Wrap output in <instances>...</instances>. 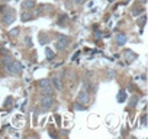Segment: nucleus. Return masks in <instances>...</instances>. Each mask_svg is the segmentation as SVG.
Here are the masks:
<instances>
[{
	"label": "nucleus",
	"mask_w": 148,
	"mask_h": 139,
	"mask_svg": "<svg viewBox=\"0 0 148 139\" xmlns=\"http://www.w3.org/2000/svg\"><path fill=\"white\" fill-rule=\"evenodd\" d=\"M7 68L12 74H18V72H20V70H22V65H20L18 61H10V65H9Z\"/></svg>",
	"instance_id": "nucleus-1"
},
{
	"label": "nucleus",
	"mask_w": 148,
	"mask_h": 139,
	"mask_svg": "<svg viewBox=\"0 0 148 139\" xmlns=\"http://www.w3.org/2000/svg\"><path fill=\"white\" fill-rule=\"evenodd\" d=\"M39 84H41V87L44 88V94L45 96H52V88H51V86H49L48 80H42Z\"/></svg>",
	"instance_id": "nucleus-2"
},
{
	"label": "nucleus",
	"mask_w": 148,
	"mask_h": 139,
	"mask_svg": "<svg viewBox=\"0 0 148 139\" xmlns=\"http://www.w3.org/2000/svg\"><path fill=\"white\" fill-rule=\"evenodd\" d=\"M51 104H52V97L51 96H45L44 99H42V109L48 110L51 107Z\"/></svg>",
	"instance_id": "nucleus-3"
},
{
	"label": "nucleus",
	"mask_w": 148,
	"mask_h": 139,
	"mask_svg": "<svg viewBox=\"0 0 148 139\" xmlns=\"http://www.w3.org/2000/svg\"><path fill=\"white\" fill-rule=\"evenodd\" d=\"M67 44H68L67 38H65V36H60V41L57 42V48H58V49H64V48L67 47Z\"/></svg>",
	"instance_id": "nucleus-4"
},
{
	"label": "nucleus",
	"mask_w": 148,
	"mask_h": 139,
	"mask_svg": "<svg viewBox=\"0 0 148 139\" xmlns=\"http://www.w3.org/2000/svg\"><path fill=\"white\" fill-rule=\"evenodd\" d=\"M79 101H81V103H86V101H87V93L84 91V90H81V91L79 93Z\"/></svg>",
	"instance_id": "nucleus-5"
},
{
	"label": "nucleus",
	"mask_w": 148,
	"mask_h": 139,
	"mask_svg": "<svg viewBox=\"0 0 148 139\" xmlns=\"http://www.w3.org/2000/svg\"><path fill=\"white\" fill-rule=\"evenodd\" d=\"M15 20V15H13V10H10V15H6L4 16V22H13Z\"/></svg>",
	"instance_id": "nucleus-6"
},
{
	"label": "nucleus",
	"mask_w": 148,
	"mask_h": 139,
	"mask_svg": "<svg viewBox=\"0 0 148 139\" xmlns=\"http://www.w3.org/2000/svg\"><path fill=\"white\" fill-rule=\"evenodd\" d=\"M52 84H54V87L57 88V90H61V83H60V80L58 78H52Z\"/></svg>",
	"instance_id": "nucleus-7"
},
{
	"label": "nucleus",
	"mask_w": 148,
	"mask_h": 139,
	"mask_svg": "<svg viewBox=\"0 0 148 139\" xmlns=\"http://www.w3.org/2000/svg\"><path fill=\"white\" fill-rule=\"evenodd\" d=\"M116 41H118V44H119V45H122L125 42V35H118Z\"/></svg>",
	"instance_id": "nucleus-8"
},
{
	"label": "nucleus",
	"mask_w": 148,
	"mask_h": 139,
	"mask_svg": "<svg viewBox=\"0 0 148 139\" xmlns=\"http://www.w3.org/2000/svg\"><path fill=\"white\" fill-rule=\"evenodd\" d=\"M125 99H126V94H125V91H120L119 96H118V100H119V101H124Z\"/></svg>",
	"instance_id": "nucleus-9"
},
{
	"label": "nucleus",
	"mask_w": 148,
	"mask_h": 139,
	"mask_svg": "<svg viewBox=\"0 0 148 139\" xmlns=\"http://www.w3.org/2000/svg\"><path fill=\"white\" fill-rule=\"evenodd\" d=\"M22 6H23V7H31V6H33V2H32V0L23 2V3H22Z\"/></svg>",
	"instance_id": "nucleus-10"
},
{
	"label": "nucleus",
	"mask_w": 148,
	"mask_h": 139,
	"mask_svg": "<svg viewBox=\"0 0 148 139\" xmlns=\"http://www.w3.org/2000/svg\"><path fill=\"white\" fill-rule=\"evenodd\" d=\"M47 55H48V60H52L54 54H52V51H51V49H47Z\"/></svg>",
	"instance_id": "nucleus-11"
},
{
	"label": "nucleus",
	"mask_w": 148,
	"mask_h": 139,
	"mask_svg": "<svg viewBox=\"0 0 148 139\" xmlns=\"http://www.w3.org/2000/svg\"><path fill=\"white\" fill-rule=\"evenodd\" d=\"M29 17H31V13H23V15H22V19H23V20L29 19Z\"/></svg>",
	"instance_id": "nucleus-12"
},
{
	"label": "nucleus",
	"mask_w": 148,
	"mask_h": 139,
	"mask_svg": "<svg viewBox=\"0 0 148 139\" xmlns=\"http://www.w3.org/2000/svg\"><path fill=\"white\" fill-rule=\"evenodd\" d=\"M41 42H42V44H47V42H48V38H47V36H42V38H41Z\"/></svg>",
	"instance_id": "nucleus-13"
},
{
	"label": "nucleus",
	"mask_w": 148,
	"mask_h": 139,
	"mask_svg": "<svg viewBox=\"0 0 148 139\" xmlns=\"http://www.w3.org/2000/svg\"><path fill=\"white\" fill-rule=\"evenodd\" d=\"M25 42H26L28 45H31V38H26V39H25Z\"/></svg>",
	"instance_id": "nucleus-14"
},
{
	"label": "nucleus",
	"mask_w": 148,
	"mask_h": 139,
	"mask_svg": "<svg viewBox=\"0 0 148 139\" xmlns=\"http://www.w3.org/2000/svg\"><path fill=\"white\" fill-rule=\"evenodd\" d=\"M131 106H135V103H136V99H132V101H131Z\"/></svg>",
	"instance_id": "nucleus-15"
},
{
	"label": "nucleus",
	"mask_w": 148,
	"mask_h": 139,
	"mask_svg": "<svg viewBox=\"0 0 148 139\" xmlns=\"http://www.w3.org/2000/svg\"><path fill=\"white\" fill-rule=\"evenodd\" d=\"M76 2H77V3H81V0H76Z\"/></svg>",
	"instance_id": "nucleus-16"
}]
</instances>
